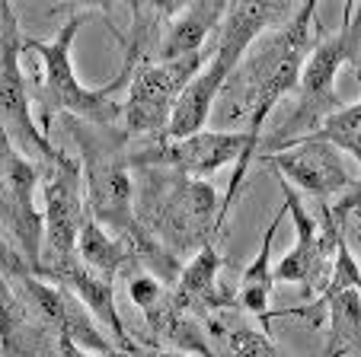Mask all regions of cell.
<instances>
[{
  "label": "cell",
  "instance_id": "1",
  "mask_svg": "<svg viewBox=\"0 0 361 357\" xmlns=\"http://www.w3.org/2000/svg\"><path fill=\"white\" fill-rule=\"evenodd\" d=\"M317 35H320V23H317V4H298L291 13V20L259 48V54H252L250 61L240 68V80H243V99L250 108V125H246V154L240 156V163L233 166V179L227 185V195L221 198L218 208V233L224 230V220L231 214L233 201L243 192V179L250 173V163L256 160V147L266 137V122L275 112L281 99L288 93L298 89V77L304 68L307 54L314 48Z\"/></svg>",
  "mask_w": 361,
  "mask_h": 357
},
{
  "label": "cell",
  "instance_id": "2",
  "mask_svg": "<svg viewBox=\"0 0 361 357\" xmlns=\"http://www.w3.org/2000/svg\"><path fill=\"white\" fill-rule=\"evenodd\" d=\"M294 7L291 4H227L224 20L218 26V45H214V58L189 80V87L179 93L176 106H173L170 125H166L164 137L166 141H179L195 131H204L208 115H212L218 96L224 93L227 80L237 74L243 54L250 45L259 39L266 29L285 26L291 20Z\"/></svg>",
  "mask_w": 361,
  "mask_h": 357
},
{
  "label": "cell",
  "instance_id": "3",
  "mask_svg": "<svg viewBox=\"0 0 361 357\" xmlns=\"http://www.w3.org/2000/svg\"><path fill=\"white\" fill-rule=\"evenodd\" d=\"M96 13L80 10L74 13L51 39H23V51H32L42 58V80L35 87V102L42 106V131H51V125L71 115L90 125H102V128H116L122 118V102L116 99V93L131 80V74L118 70V77L109 87L87 89L80 87L74 74V61H71V48H74L77 32L83 29V23H90Z\"/></svg>",
  "mask_w": 361,
  "mask_h": 357
},
{
  "label": "cell",
  "instance_id": "4",
  "mask_svg": "<svg viewBox=\"0 0 361 357\" xmlns=\"http://www.w3.org/2000/svg\"><path fill=\"white\" fill-rule=\"evenodd\" d=\"M144 211H135L154 239L170 252L173 258H183L212 243V233H218V208L221 198L212 182L189 179V175L170 169V175H160L157 185H147L144 192Z\"/></svg>",
  "mask_w": 361,
  "mask_h": 357
},
{
  "label": "cell",
  "instance_id": "5",
  "mask_svg": "<svg viewBox=\"0 0 361 357\" xmlns=\"http://www.w3.org/2000/svg\"><path fill=\"white\" fill-rule=\"evenodd\" d=\"M39 185H42V249L35 271L77 258V236H80V227L87 220L80 163L64 154L61 147L55 150V156L39 163Z\"/></svg>",
  "mask_w": 361,
  "mask_h": 357
},
{
  "label": "cell",
  "instance_id": "6",
  "mask_svg": "<svg viewBox=\"0 0 361 357\" xmlns=\"http://www.w3.org/2000/svg\"><path fill=\"white\" fill-rule=\"evenodd\" d=\"M23 35L10 4H0V131L26 160L45 163L55 156V141L35 125L29 83L23 74Z\"/></svg>",
  "mask_w": 361,
  "mask_h": 357
},
{
  "label": "cell",
  "instance_id": "7",
  "mask_svg": "<svg viewBox=\"0 0 361 357\" xmlns=\"http://www.w3.org/2000/svg\"><path fill=\"white\" fill-rule=\"evenodd\" d=\"M204 68V51L166 64H144L131 74L122 102V134L128 141H157L170 125L173 106L189 80Z\"/></svg>",
  "mask_w": 361,
  "mask_h": 357
},
{
  "label": "cell",
  "instance_id": "8",
  "mask_svg": "<svg viewBox=\"0 0 361 357\" xmlns=\"http://www.w3.org/2000/svg\"><path fill=\"white\" fill-rule=\"evenodd\" d=\"M246 154L243 131H195L179 141H128V169H176L189 179H212L221 166Z\"/></svg>",
  "mask_w": 361,
  "mask_h": 357
},
{
  "label": "cell",
  "instance_id": "9",
  "mask_svg": "<svg viewBox=\"0 0 361 357\" xmlns=\"http://www.w3.org/2000/svg\"><path fill=\"white\" fill-rule=\"evenodd\" d=\"M39 163L26 160L0 131V211L13 233V246L26 256L32 271L39 268L42 249V211L35 208Z\"/></svg>",
  "mask_w": 361,
  "mask_h": 357
},
{
  "label": "cell",
  "instance_id": "10",
  "mask_svg": "<svg viewBox=\"0 0 361 357\" xmlns=\"http://www.w3.org/2000/svg\"><path fill=\"white\" fill-rule=\"evenodd\" d=\"M13 287L20 290V296L26 300L32 316L39 319L45 329L55 332L58 338H71L74 344H80L83 351H93V354H109V351H116V342L109 338V332L90 316V310L68 287L51 284L39 275L16 277Z\"/></svg>",
  "mask_w": 361,
  "mask_h": 357
},
{
  "label": "cell",
  "instance_id": "11",
  "mask_svg": "<svg viewBox=\"0 0 361 357\" xmlns=\"http://www.w3.org/2000/svg\"><path fill=\"white\" fill-rule=\"evenodd\" d=\"M269 163L275 166L279 179H285L294 192H307V195L329 201V198L342 195L345 189L355 185L352 169L345 166L342 154L336 147L323 141H298L291 147L279 150V154H269Z\"/></svg>",
  "mask_w": 361,
  "mask_h": 357
},
{
  "label": "cell",
  "instance_id": "12",
  "mask_svg": "<svg viewBox=\"0 0 361 357\" xmlns=\"http://www.w3.org/2000/svg\"><path fill=\"white\" fill-rule=\"evenodd\" d=\"M35 275L45 277V281H51V284L68 287L71 294H74L77 300H80V303L90 310V316H93L102 329L109 332V338L116 342L118 351H128V354L135 351L137 342L128 335L122 316H118L116 281H112V277H106V275H99V271L87 268L80 258H68V262L51 265V268H42V271H35Z\"/></svg>",
  "mask_w": 361,
  "mask_h": 357
},
{
  "label": "cell",
  "instance_id": "13",
  "mask_svg": "<svg viewBox=\"0 0 361 357\" xmlns=\"http://www.w3.org/2000/svg\"><path fill=\"white\" fill-rule=\"evenodd\" d=\"M0 351L7 357H58V335L32 316L4 271H0Z\"/></svg>",
  "mask_w": 361,
  "mask_h": 357
},
{
  "label": "cell",
  "instance_id": "14",
  "mask_svg": "<svg viewBox=\"0 0 361 357\" xmlns=\"http://www.w3.org/2000/svg\"><path fill=\"white\" fill-rule=\"evenodd\" d=\"M224 258H221L218 246L208 243L198 252H192V258L179 268L176 281H173L170 294L183 310L204 316L214 310H233V290H224L218 281Z\"/></svg>",
  "mask_w": 361,
  "mask_h": 357
},
{
  "label": "cell",
  "instance_id": "15",
  "mask_svg": "<svg viewBox=\"0 0 361 357\" xmlns=\"http://www.w3.org/2000/svg\"><path fill=\"white\" fill-rule=\"evenodd\" d=\"M198 319L214 357H288L266 325H256L240 310H214Z\"/></svg>",
  "mask_w": 361,
  "mask_h": 357
},
{
  "label": "cell",
  "instance_id": "16",
  "mask_svg": "<svg viewBox=\"0 0 361 357\" xmlns=\"http://www.w3.org/2000/svg\"><path fill=\"white\" fill-rule=\"evenodd\" d=\"M227 4L214 0V4H189V7H176L166 16L164 29L157 39V51H154V64H166V61H179L198 54L208 39V32L221 26L224 20Z\"/></svg>",
  "mask_w": 361,
  "mask_h": 357
},
{
  "label": "cell",
  "instance_id": "17",
  "mask_svg": "<svg viewBox=\"0 0 361 357\" xmlns=\"http://www.w3.org/2000/svg\"><path fill=\"white\" fill-rule=\"evenodd\" d=\"M144 325L154 338H150V348H164V351H179V354H198V357H214L208 348V338H204L202 319L195 313L183 310V306L173 300L170 287L160 296L150 310L141 313Z\"/></svg>",
  "mask_w": 361,
  "mask_h": 357
},
{
  "label": "cell",
  "instance_id": "18",
  "mask_svg": "<svg viewBox=\"0 0 361 357\" xmlns=\"http://www.w3.org/2000/svg\"><path fill=\"white\" fill-rule=\"evenodd\" d=\"M285 217V208L272 217L266 236H262V249L259 256L252 258L243 268L237 281V290H233V310L246 313V316H259V325H266V313H269V300H272L275 290V277H272V243L275 233H279V223Z\"/></svg>",
  "mask_w": 361,
  "mask_h": 357
},
{
  "label": "cell",
  "instance_id": "19",
  "mask_svg": "<svg viewBox=\"0 0 361 357\" xmlns=\"http://www.w3.org/2000/svg\"><path fill=\"white\" fill-rule=\"evenodd\" d=\"M77 258H80L87 268L99 271V275L112 277V281L135 265V258H131V252L125 249L122 239L106 233L93 217H87L80 227V236H77Z\"/></svg>",
  "mask_w": 361,
  "mask_h": 357
},
{
  "label": "cell",
  "instance_id": "20",
  "mask_svg": "<svg viewBox=\"0 0 361 357\" xmlns=\"http://www.w3.org/2000/svg\"><path fill=\"white\" fill-rule=\"evenodd\" d=\"M307 137L329 144V147H336L339 154L352 156V160H361V102H345L336 112H329Z\"/></svg>",
  "mask_w": 361,
  "mask_h": 357
},
{
  "label": "cell",
  "instance_id": "21",
  "mask_svg": "<svg viewBox=\"0 0 361 357\" xmlns=\"http://www.w3.org/2000/svg\"><path fill=\"white\" fill-rule=\"evenodd\" d=\"M0 271H4L10 281H16V277H26V275H35L32 265L26 262V256H23V252L13 246V239L4 233V227H0Z\"/></svg>",
  "mask_w": 361,
  "mask_h": 357
},
{
  "label": "cell",
  "instance_id": "22",
  "mask_svg": "<svg viewBox=\"0 0 361 357\" xmlns=\"http://www.w3.org/2000/svg\"><path fill=\"white\" fill-rule=\"evenodd\" d=\"M58 357H131L128 351H109V354H93V351H83L80 344H74L71 338H58Z\"/></svg>",
  "mask_w": 361,
  "mask_h": 357
},
{
  "label": "cell",
  "instance_id": "23",
  "mask_svg": "<svg viewBox=\"0 0 361 357\" xmlns=\"http://www.w3.org/2000/svg\"><path fill=\"white\" fill-rule=\"evenodd\" d=\"M131 357H192V354H179V351H164V348H150V344H135Z\"/></svg>",
  "mask_w": 361,
  "mask_h": 357
}]
</instances>
